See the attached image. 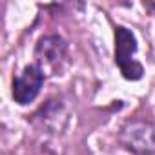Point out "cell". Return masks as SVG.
<instances>
[{
	"instance_id": "cell-1",
	"label": "cell",
	"mask_w": 155,
	"mask_h": 155,
	"mask_svg": "<svg viewBox=\"0 0 155 155\" xmlns=\"http://www.w3.org/2000/svg\"><path fill=\"white\" fill-rule=\"evenodd\" d=\"M135 51H137L135 35L130 29L119 26L115 29V64L119 66L122 77L128 81H139L144 73L142 64L135 60Z\"/></svg>"
},
{
	"instance_id": "cell-2",
	"label": "cell",
	"mask_w": 155,
	"mask_h": 155,
	"mask_svg": "<svg viewBox=\"0 0 155 155\" xmlns=\"http://www.w3.org/2000/svg\"><path fill=\"white\" fill-rule=\"evenodd\" d=\"M119 139L128 150L135 153L151 155L155 151V126L148 120H128L122 126Z\"/></svg>"
},
{
	"instance_id": "cell-3",
	"label": "cell",
	"mask_w": 155,
	"mask_h": 155,
	"mask_svg": "<svg viewBox=\"0 0 155 155\" xmlns=\"http://www.w3.org/2000/svg\"><path fill=\"white\" fill-rule=\"evenodd\" d=\"M44 82V71L37 66H26L24 71L13 81V99L18 104H29L38 95Z\"/></svg>"
},
{
	"instance_id": "cell-4",
	"label": "cell",
	"mask_w": 155,
	"mask_h": 155,
	"mask_svg": "<svg viewBox=\"0 0 155 155\" xmlns=\"http://www.w3.org/2000/svg\"><path fill=\"white\" fill-rule=\"evenodd\" d=\"M68 53V46L66 42L57 37V35H49V37H42L37 44L35 55H37V66L44 71V69H51L57 71L60 69V64L64 62Z\"/></svg>"
}]
</instances>
